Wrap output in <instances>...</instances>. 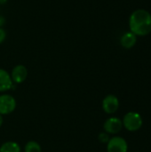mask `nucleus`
Segmentation results:
<instances>
[{
	"instance_id": "nucleus-12",
	"label": "nucleus",
	"mask_w": 151,
	"mask_h": 152,
	"mask_svg": "<svg viewBox=\"0 0 151 152\" xmlns=\"http://www.w3.org/2000/svg\"><path fill=\"white\" fill-rule=\"evenodd\" d=\"M99 141L102 143H108L109 141V134H107L106 132L105 133H101L99 134Z\"/></svg>"
},
{
	"instance_id": "nucleus-8",
	"label": "nucleus",
	"mask_w": 151,
	"mask_h": 152,
	"mask_svg": "<svg viewBox=\"0 0 151 152\" xmlns=\"http://www.w3.org/2000/svg\"><path fill=\"white\" fill-rule=\"evenodd\" d=\"M12 86L13 82L11 78V75L6 70L0 69V92L8 91Z\"/></svg>"
},
{
	"instance_id": "nucleus-11",
	"label": "nucleus",
	"mask_w": 151,
	"mask_h": 152,
	"mask_svg": "<svg viewBox=\"0 0 151 152\" xmlns=\"http://www.w3.org/2000/svg\"><path fill=\"white\" fill-rule=\"evenodd\" d=\"M24 152H41V147L38 142L31 141L25 145Z\"/></svg>"
},
{
	"instance_id": "nucleus-14",
	"label": "nucleus",
	"mask_w": 151,
	"mask_h": 152,
	"mask_svg": "<svg viewBox=\"0 0 151 152\" xmlns=\"http://www.w3.org/2000/svg\"><path fill=\"white\" fill-rule=\"evenodd\" d=\"M4 21H5L4 18L3 16H0V28L4 24Z\"/></svg>"
},
{
	"instance_id": "nucleus-4",
	"label": "nucleus",
	"mask_w": 151,
	"mask_h": 152,
	"mask_svg": "<svg viewBox=\"0 0 151 152\" xmlns=\"http://www.w3.org/2000/svg\"><path fill=\"white\" fill-rule=\"evenodd\" d=\"M127 150L128 145L126 141L120 136L110 138L107 145L108 152H127Z\"/></svg>"
},
{
	"instance_id": "nucleus-5",
	"label": "nucleus",
	"mask_w": 151,
	"mask_h": 152,
	"mask_svg": "<svg viewBox=\"0 0 151 152\" xmlns=\"http://www.w3.org/2000/svg\"><path fill=\"white\" fill-rule=\"evenodd\" d=\"M119 108V101L117 96L113 94L107 95L102 101V109L107 114H113L117 112Z\"/></svg>"
},
{
	"instance_id": "nucleus-10",
	"label": "nucleus",
	"mask_w": 151,
	"mask_h": 152,
	"mask_svg": "<svg viewBox=\"0 0 151 152\" xmlns=\"http://www.w3.org/2000/svg\"><path fill=\"white\" fill-rule=\"evenodd\" d=\"M0 152H20V147L17 142H6L1 145Z\"/></svg>"
},
{
	"instance_id": "nucleus-15",
	"label": "nucleus",
	"mask_w": 151,
	"mask_h": 152,
	"mask_svg": "<svg viewBox=\"0 0 151 152\" xmlns=\"http://www.w3.org/2000/svg\"><path fill=\"white\" fill-rule=\"evenodd\" d=\"M2 125H3V117L2 115H0V127L2 126Z\"/></svg>"
},
{
	"instance_id": "nucleus-9",
	"label": "nucleus",
	"mask_w": 151,
	"mask_h": 152,
	"mask_svg": "<svg viewBox=\"0 0 151 152\" xmlns=\"http://www.w3.org/2000/svg\"><path fill=\"white\" fill-rule=\"evenodd\" d=\"M136 42H137V36L131 31L125 33L120 38V44L125 49L133 48L135 45Z\"/></svg>"
},
{
	"instance_id": "nucleus-6",
	"label": "nucleus",
	"mask_w": 151,
	"mask_h": 152,
	"mask_svg": "<svg viewBox=\"0 0 151 152\" xmlns=\"http://www.w3.org/2000/svg\"><path fill=\"white\" fill-rule=\"evenodd\" d=\"M122 127H123V123L117 118H109L105 121L103 125V128L105 132L107 134H116L119 133L122 130Z\"/></svg>"
},
{
	"instance_id": "nucleus-7",
	"label": "nucleus",
	"mask_w": 151,
	"mask_h": 152,
	"mask_svg": "<svg viewBox=\"0 0 151 152\" xmlns=\"http://www.w3.org/2000/svg\"><path fill=\"white\" fill-rule=\"evenodd\" d=\"M27 77H28V70H27L26 67L23 65H17L12 70L11 78H12V82H14L16 84H20V83L24 82L26 80Z\"/></svg>"
},
{
	"instance_id": "nucleus-16",
	"label": "nucleus",
	"mask_w": 151,
	"mask_h": 152,
	"mask_svg": "<svg viewBox=\"0 0 151 152\" xmlns=\"http://www.w3.org/2000/svg\"><path fill=\"white\" fill-rule=\"evenodd\" d=\"M3 1H4V2H5L6 0H0V3H3Z\"/></svg>"
},
{
	"instance_id": "nucleus-1",
	"label": "nucleus",
	"mask_w": 151,
	"mask_h": 152,
	"mask_svg": "<svg viewBox=\"0 0 151 152\" xmlns=\"http://www.w3.org/2000/svg\"><path fill=\"white\" fill-rule=\"evenodd\" d=\"M130 31L139 37H144L151 32V13L144 9L134 11L129 18Z\"/></svg>"
},
{
	"instance_id": "nucleus-13",
	"label": "nucleus",
	"mask_w": 151,
	"mask_h": 152,
	"mask_svg": "<svg viewBox=\"0 0 151 152\" xmlns=\"http://www.w3.org/2000/svg\"><path fill=\"white\" fill-rule=\"evenodd\" d=\"M6 37V32L3 28H0V44H2Z\"/></svg>"
},
{
	"instance_id": "nucleus-3",
	"label": "nucleus",
	"mask_w": 151,
	"mask_h": 152,
	"mask_svg": "<svg viewBox=\"0 0 151 152\" xmlns=\"http://www.w3.org/2000/svg\"><path fill=\"white\" fill-rule=\"evenodd\" d=\"M16 100L10 94L0 95V115H7L14 111Z\"/></svg>"
},
{
	"instance_id": "nucleus-2",
	"label": "nucleus",
	"mask_w": 151,
	"mask_h": 152,
	"mask_svg": "<svg viewBox=\"0 0 151 152\" xmlns=\"http://www.w3.org/2000/svg\"><path fill=\"white\" fill-rule=\"evenodd\" d=\"M122 123L126 130L130 132H136L142 126V118L139 113L131 111L125 115Z\"/></svg>"
}]
</instances>
